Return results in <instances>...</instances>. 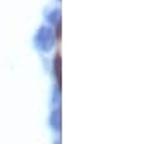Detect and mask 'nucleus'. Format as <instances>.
Returning <instances> with one entry per match:
<instances>
[{"label":"nucleus","instance_id":"1","mask_svg":"<svg viewBox=\"0 0 155 144\" xmlns=\"http://www.w3.org/2000/svg\"><path fill=\"white\" fill-rule=\"evenodd\" d=\"M54 43H55V34H54L52 28L41 26L38 29V33L35 34V46L40 52H50L54 48Z\"/></svg>","mask_w":155,"mask_h":144},{"label":"nucleus","instance_id":"5","mask_svg":"<svg viewBox=\"0 0 155 144\" xmlns=\"http://www.w3.org/2000/svg\"><path fill=\"white\" fill-rule=\"evenodd\" d=\"M55 144H61V141H57V142H55Z\"/></svg>","mask_w":155,"mask_h":144},{"label":"nucleus","instance_id":"3","mask_svg":"<svg viewBox=\"0 0 155 144\" xmlns=\"http://www.w3.org/2000/svg\"><path fill=\"white\" fill-rule=\"evenodd\" d=\"M48 21L52 22V24H59V22H61V11H59V9H54V11L48 14Z\"/></svg>","mask_w":155,"mask_h":144},{"label":"nucleus","instance_id":"2","mask_svg":"<svg viewBox=\"0 0 155 144\" xmlns=\"http://www.w3.org/2000/svg\"><path fill=\"white\" fill-rule=\"evenodd\" d=\"M50 124H52V129H54V130H61V127H62V117H61V110H59V108H55V110L52 111Z\"/></svg>","mask_w":155,"mask_h":144},{"label":"nucleus","instance_id":"4","mask_svg":"<svg viewBox=\"0 0 155 144\" xmlns=\"http://www.w3.org/2000/svg\"><path fill=\"white\" fill-rule=\"evenodd\" d=\"M55 76H57L59 84H61V57H59V55L55 57Z\"/></svg>","mask_w":155,"mask_h":144}]
</instances>
